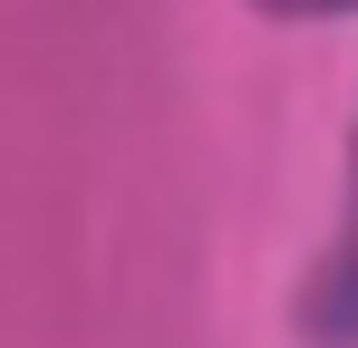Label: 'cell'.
Here are the masks:
<instances>
[{
    "label": "cell",
    "instance_id": "obj_1",
    "mask_svg": "<svg viewBox=\"0 0 358 348\" xmlns=\"http://www.w3.org/2000/svg\"><path fill=\"white\" fill-rule=\"evenodd\" d=\"M271 10H300V20H310V10H349V0H271Z\"/></svg>",
    "mask_w": 358,
    "mask_h": 348
}]
</instances>
